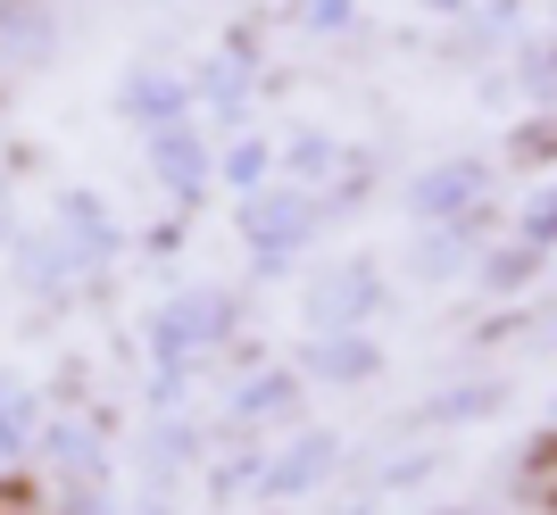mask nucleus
Returning <instances> with one entry per match:
<instances>
[{"instance_id": "nucleus-1", "label": "nucleus", "mask_w": 557, "mask_h": 515, "mask_svg": "<svg viewBox=\"0 0 557 515\" xmlns=\"http://www.w3.org/2000/svg\"><path fill=\"white\" fill-rule=\"evenodd\" d=\"M225 332H233V291L200 282V291H175V300L150 316V357H159V366H191V357L216 350Z\"/></svg>"}, {"instance_id": "nucleus-2", "label": "nucleus", "mask_w": 557, "mask_h": 515, "mask_svg": "<svg viewBox=\"0 0 557 515\" xmlns=\"http://www.w3.org/2000/svg\"><path fill=\"white\" fill-rule=\"evenodd\" d=\"M141 159H150V175L175 191V209H191V200L209 191V175H216L209 134H200L191 117H184V125H159V134H141Z\"/></svg>"}, {"instance_id": "nucleus-3", "label": "nucleus", "mask_w": 557, "mask_h": 515, "mask_svg": "<svg viewBox=\"0 0 557 515\" xmlns=\"http://www.w3.org/2000/svg\"><path fill=\"white\" fill-rule=\"evenodd\" d=\"M116 117L141 125V134L184 125V117H191V75H184V67H134L125 84H116Z\"/></svg>"}, {"instance_id": "nucleus-4", "label": "nucleus", "mask_w": 557, "mask_h": 515, "mask_svg": "<svg viewBox=\"0 0 557 515\" xmlns=\"http://www.w3.org/2000/svg\"><path fill=\"white\" fill-rule=\"evenodd\" d=\"M242 234H250L258 258H283L292 241L308 234V200L300 191H250V209H242Z\"/></svg>"}, {"instance_id": "nucleus-5", "label": "nucleus", "mask_w": 557, "mask_h": 515, "mask_svg": "<svg viewBox=\"0 0 557 515\" xmlns=\"http://www.w3.org/2000/svg\"><path fill=\"white\" fill-rule=\"evenodd\" d=\"M50 42H59L50 0H0V59H9V67H42Z\"/></svg>"}, {"instance_id": "nucleus-6", "label": "nucleus", "mask_w": 557, "mask_h": 515, "mask_svg": "<svg viewBox=\"0 0 557 515\" xmlns=\"http://www.w3.org/2000/svg\"><path fill=\"white\" fill-rule=\"evenodd\" d=\"M50 234L67 241V250H84V258H109V250H125V234L109 225V209H100L92 191H59V209H50Z\"/></svg>"}, {"instance_id": "nucleus-7", "label": "nucleus", "mask_w": 557, "mask_h": 515, "mask_svg": "<svg viewBox=\"0 0 557 515\" xmlns=\"http://www.w3.org/2000/svg\"><path fill=\"white\" fill-rule=\"evenodd\" d=\"M42 449H50L67 474H100V432H92V424H50Z\"/></svg>"}, {"instance_id": "nucleus-8", "label": "nucleus", "mask_w": 557, "mask_h": 515, "mask_svg": "<svg viewBox=\"0 0 557 515\" xmlns=\"http://www.w3.org/2000/svg\"><path fill=\"white\" fill-rule=\"evenodd\" d=\"M242 92H250V75L233 67V59H209V67H191V109H233Z\"/></svg>"}, {"instance_id": "nucleus-9", "label": "nucleus", "mask_w": 557, "mask_h": 515, "mask_svg": "<svg viewBox=\"0 0 557 515\" xmlns=\"http://www.w3.org/2000/svg\"><path fill=\"white\" fill-rule=\"evenodd\" d=\"M267 175V141H233L225 150V184H258Z\"/></svg>"}, {"instance_id": "nucleus-10", "label": "nucleus", "mask_w": 557, "mask_h": 515, "mask_svg": "<svg viewBox=\"0 0 557 515\" xmlns=\"http://www.w3.org/2000/svg\"><path fill=\"white\" fill-rule=\"evenodd\" d=\"M300 17H308V25H342V17H349V0H308Z\"/></svg>"}]
</instances>
